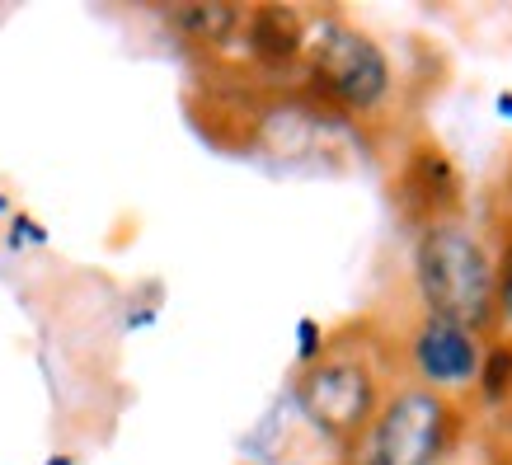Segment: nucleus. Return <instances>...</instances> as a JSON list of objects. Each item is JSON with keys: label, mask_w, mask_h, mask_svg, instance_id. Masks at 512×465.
<instances>
[{"label": "nucleus", "mask_w": 512, "mask_h": 465, "mask_svg": "<svg viewBox=\"0 0 512 465\" xmlns=\"http://www.w3.org/2000/svg\"><path fill=\"white\" fill-rule=\"evenodd\" d=\"M480 423H489V428H512V376H508V386L498 390V404H494V409H484Z\"/></svg>", "instance_id": "obj_9"}, {"label": "nucleus", "mask_w": 512, "mask_h": 465, "mask_svg": "<svg viewBox=\"0 0 512 465\" xmlns=\"http://www.w3.org/2000/svg\"><path fill=\"white\" fill-rule=\"evenodd\" d=\"M292 85L372 160L419 123L414 76L395 62L381 33L339 5H306V43Z\"/></svg>", "instance_id": "obj_1"}, {"label": "nucleus", "mask_w": 512, "mask_h": 465, "mask_svg": "<svg viewBox=\"0 0 512 465\" xmlns=\"http://www.w3.org/2000/svg\"><path fill=\"white\" fill-rule=\"evenodd\" d=\"M475 433H480L475 404L395 376L367 433L334 465H466Z\"/></svg>", "instance_id": "obj_4"}, {"label": "nucleus", "mask_w": 512, "mask_h": 465, "mask_svg": "<svg viewBox=\"0 0 512 465\" xmlns=\"http://www.w3.org/2000/svg\"><path fill=\"white\" fill-rule=\"evenodd\" d=\"M409 306L428 310L437 320L480 329L489 339L498 296V264L494 249L475 226V217H456L442 226L409 235Z\"/></svg>", "instance_id": "obj_3"}, {"label": "nucleus", "mask_w": 512, "mask_h": 465, "mask_svg": "<svg viewBox=\"0 0 512 465\" xmlns=\"http://www.w3.org/2000/svg\"><path fill=\"white\" fill-rule=\"evenodd\" d=\"M489 343H494V353H512V259L498 268V296H494Z\"/></svg>", "instance_id": "obj_7"}, {"label": "nucleus", "mask_w": 512, "mask_h": 465, "mask_svg": "<svg viewBox=\"0 0 512 465\" xmlns=\"http://www.w3.org/2000/svg\"><path fill=\"white\" fill-rule=\"evenodd\" d=\"M376 310L386 315L395 376L419 381V386H428V390H442V395H456V400L484 409L494 343L484 339L480 329L437 320L428 310L409 306V296H404L400 310H386V306H376Z\"/></svg>", "instance_id": "obj_5"}, {"label": "nucleus", "mask_w": 512, "mask_h": 465, "mask_svg": "<svg viewBox=\"0 0 512 465\" xmlns=\"http://www.w3.org/2000/svg\"><path fill=\"white\" fill-rule=\"evenodd\" d=\"M475 465H512V428L480 423V433H475Z\"/></svg>", "instance_id": "obj_8"}, {"label": "nucleus", "mask_w": 512, "mask_h": 465, "mask_svg": "<svg viewBox=\"0 0 512 465\" xmlns=\"http://www.w3.org/2000/svg\"><path fill=\"white\" fill-rule=\"evenodd\" d=\"M381 165H386L390 217L400 221L404 235H419L428 226H442V221L470 217L475 193H470L466 170L447 151V141L428 132L423 123L400 132L395 146L381 155Z\"/></svg>", "instance_id": "obj_6"}, {"label": "nucleus", "mask_w": 512, "mask_h": 465, "mask_svg": "<svg viewBox=\"0 0 512 465\" xmlns=\"http://www.w3.org/2000/svg\"><path fill=\"white\" fill-rule=\"evenodd\" d=\"M395 386V353L381 310H362L343 320L301 357L287 386L296 423L329 451V461H343L367 433L376 409Z\"/></svg>", "instance_id": "obj_2"}]
</instances>
